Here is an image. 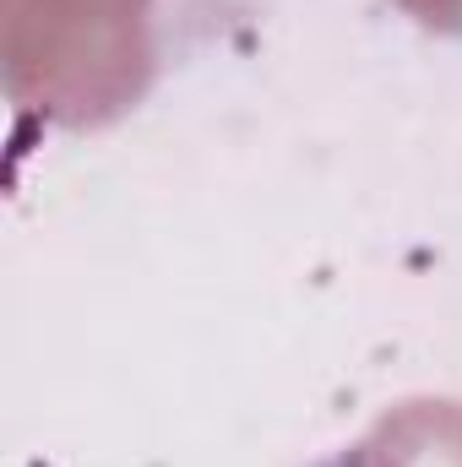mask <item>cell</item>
<instances>
[{"mask_svg":"<svg viewBox=\"0 0 462 467\" xmlns=\"http://www.w3.org/2000/svg\"><path fill=\"white\" fill-rule=\"evenodd\" d=\"M321 467H370V457H359V451H353V457H338V462H321Z\"/></svg>","mask_w":462,"mask_h":467,"instance_id":"obj_1","label":"cell"}]
</instances>
